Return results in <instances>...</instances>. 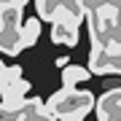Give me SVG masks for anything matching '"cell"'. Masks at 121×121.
<instances>
[{
    "instance_id": "obj_1",
    "label": "cell",
    "mask_w": 121,
    "mask_h": 121,
    "mask_svg": "<svg viewBox=\"0 0 121 121\" xmlns=\"http://www.w3.org/2000/svg\"><path fill=\"white\" fill-rule=\"evenodd\" d=\"M91 108H94V94L81 91V89H62L56 94H51L46 102V110L54 121H62L73 113H89Z\"/></svg>"
},
{
    "instance_id": "obj_2",
    "label": "cell",
    "mask_w": 121,
    "mask_h": 121,
    "mask_svg": "<svg viewBox=\"0 0 121 121\" xmlns=\"http://www.w3.org/2000/svg\"><path fill=\"white\" fill-rule=\"evenodd\" d=\"M89 75L91 73H99V75H118L121 73V51L118 48H105L99 40L91 38V54H89Z\"/></svg>"
},
{
    "instance_id": "obj_3",
    "label": "cell",
    "mask_w": 121,
    "mask_h": 121,
    "mask_svg": "<svg viewBox=\"0 0 121 121\" xmlns=\"http://www.w3.org/2000/svg\"><path fill=\"white\" fill-rule=\"evenodd\" d=\"M97 105V121H121V89H108Z\"/></svg>"
},
{
    "instance_id": "obj_4",
    "label": "cell",
    "mask_w": 121,
    "mask_h": 121,
    "mask_svg": "<svg viewBox=\"0 0 121 121\" xmlns=\"http://www.w3.org/2000/svg\"><path fill=\"white\" fill-rule=\"evenodd\" d=\"M78 27L81 24L70 22L62 13V8H59V16L51 22V40L54 43H65V46H75L78 43Z\"/></svg>"
},
{
    "instance_id": "obj_5",
    "label": "cell",
    "mask_w": 121,
    "mask_h": 121,
    "mask_svg": "<svg viewBox=\"0 0 121 121\" xmlns=\"http://www.w3.org/2000/svg\"><path fill=\"white\" fill-rule=\"evenodd\" d=\"M22 5L19 0L13 3H0V27L3 30H19L22 27Z\"/></svg>"
},
{
    "instance_id": "obj_6",
    "label": "cell",
    "mask_w": 121,
    "mask_h": 121,
    "mask_svg": "<svg viewBox=\"0 0 121 121\" xmlns=\"http://www.w3.org/2000/svg\"><path fill=\"white\" fill-rule=\"evenodd\" d=\"M0 51L8 54V56H16L19 51H22L19 30H3V27H0Z\"/></svg>"
},
{
    "instance_id": "obj_7",
    "label": "cell",
    "mask_w": 121,
    "mask_h": 121,
    "mask_svg": "<svg viewBox=\"0 0 121 121\" xmlns=\"http://www.w3.org/2000/svg\"><path fill=\"white\" fill-rule=\"evenodd\" d=\"M89 78V70L81 67V65H67L62 70V89H75V83L86 81Z\"/></svg>"
},
{
    "instance_id": "obj_8",
    "label": "cell",
    "mask_w": 121,
    "mask_h": 121,
    "mask_svg": "<svg viewBox=\"0 0 121 121\" xmlns=\"http://www.w3.org/2000/svg\"><path fill=\"white\" fill-rule=\"evenodd\" d=\"M19 38H22V48L35 46L38 38H40V22L38 19H27V22L19 27Z\"/></svg>"
},
{
    "instance_id": "obj_9",
    "label": "cell",
    "mask_w": 121,
    "mask_h": 121,
    "mask_svg": "<svg viewBox=\"0 0 121 121\" xmlns=\"http://www.w3.org/2000/svg\"><path fill=\"white\" fill-rule=\"evenodd\" d=\"M59 8H62V13H65L70 22H75V24H81L83 19H86V5H83V3H78V0L59 3Z\"/></svg>"
},
{
    "instance_id": "obj_10",
    "label": "cell",
    "mask_w": 121,
    "mask_h": 121,
    "mask_svg": "<svg viewBox=\"0 0 121 121\" xmlns=\"http://www.w3.org/2000/svg\"><path fill=\"white\" fill-rule=\"evenodd\" d=\"M35 11H38V22L46 19V22H54L59 16V3L56 0H38L35 3Z\"/></svg>"
},
{
    "instance_id": "obj_11",
    "label": "cell",
    "mask_w": 121,
    "mask_h": 121,
    "mask_svg": "<svg viewBox=\"0 0 121 121\" xmlns=\"http://www.w3.org/2000/svg\"><path fill=\"white\" fill-rule=\"evenodd\" d=\"M24 118V108L19 110H5L3 105H0V121H22Z\"/></svg>"
},
{
    "instance_id": "obj_12",
    "label": "cell",
    "mask_w": 121,
    "mask_h": 121,
    "mask_svg": "<svg viewBox=\"0 0 121 121\" xmlns=\"http://www.w3.org/2000/svg\"><path fill=\"white\" fill-rule=\"evenodd\" d=\"M86 118V113H73V116H67V118H62V121H83Z\"/></svg>"
},
{
    "instance_id": "obj_13",
    "label": "cell",
    "mask_w": 121,
    "mask_h": 121,
    "mask_svg": "<svg viewBox=\"0 0 121 121\" xmlns=\"http://www.w3.org/2000/svg\"><path fill=\"white\" fill-rule=\"evenodd\" d=\"M70 62H67V56H56V67H67Z\"/></svg>"
}]
</instances>
